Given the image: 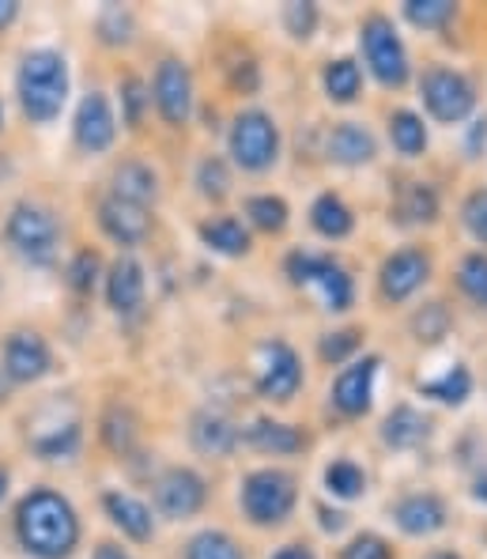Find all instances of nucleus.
Wrapping results in <instances>:
<instances>
[{
	"mask_svg": "<svg viewBox=\"0 0 487 559\" xmlns=\"http://www.w3.org/2000/svg\"><path fill=\"white\" fill-rule=\"evenodd\" d=\"M152 103H155L159 118L167 121L170 129L189 126L197 95H193V72H189L186 61H178V57H163V61L155 64Z\"/></svg>",
	"mask_w": 487,
	"mask_h": 559,
	"instance_id": "11",
	"label": "nucleus"
},
{
	"mask_svg": "<svg viewBox=\"0 0 487 559\" xmlns=\"http://www.w3.org/2000/svg\"><path fill=\"white\" fill-rule=\"evenodd\" d=\"M227 152L238 170L265 175L280 159V126L265 110H238L227 133Z\"/></svg>",
	"mask_w": 487,
	"mask_h": 559,
	"instance_id": "7",
	"label": "nucleus"
},
{
	"mask_svg": "<svg viewBox=\"0 0 487 559\" xmlns=\"http://www.w3.org/2000/svg\"><path fill=\"white\" fill-rule=\"evenodd\" d=\"M419 98L439 126H461L476 114V84L465 72L446 69V64H431L419 76Z\"/></svg>",
	"mask_w": 487,
	"mask_h": 559,
	"instance_id": "8",
	"label": "nucleus"
},
{
	"mask_svg": "<svg viewBox=\"0 0 487 559\" xmlns=\"http://www.w3.org/2000/svg\"><path fill=\"white\" fill-rule=\"evenodd\" d=\"M15 537L35 559H69L80 545L76 507L54 488H35L15 507Z\"/></svg>",
	"mask_w": 487,
	"mask_h": 559,
	"instance_id": "1",
	"label": "nucleus"
},
{
	"mask_svg": "<svg viewBox=\"0 0 487 559\" xmlns=\"http://www.w3.org/2000/svg\"><path fill=\"white\" fill-rule=\"evenodd\" d=\"M427 280H431V258L419 246H404V250L390 253L378 269V287H382V299L390 302H408Z\"/></svg>",
	"mask_w": 487,
	"mask_h": 559,
	"instance_id": "15",
	"label": "nucleus"
},
{
	"mask_svg": "<svg viewBox=\"0 0 487 559\" xmlns=\"http://www.w3.org/2000/svg\"><path fill=\"white\" fill-rule=\"evenodd\" d=\"M284 273L295 287L313 292V299H318L321 310H329V314H344L355 302V280L333 253L295 250V253H287Z\"/></svg>",
	"mask_w": 487,
	"mask_h": 559,
	"instance_id": "4",
	"label": "nucleus"
},
{
	"mask_svg": "<svg viewBox=\"0 0 487 559\" xmlns=\"http://www.w3.org/2000/svg\"><path fill=\"white\" fill-rule=\"evenodd\" d=\"M15 20H20V4L15 0H0V31H8Z\"/></svg>",
	"mask_w": 487,
	"mask_h": 559,
	"instance_id": "49",
	"label": "nucleus"
},
{
	"mask_svg": "<svg viewBox=\"0 0 487 559\" xmlns=\"http://www.w3.org/2000/svg\"><path fill=\"white\" fill-rule=\"evenodd\" d=\"M152 496H155V511L170 522H186V518L201 514L204 503H209V484L197 468L186 465H170L159 473V480L152 484Z\"/></svg>",
	"mask_w": 487,
	"mask_h": 559,
	"instance_id": "10",
	"label": "nucleus"
},
{
	"mask_svg": "<svg viewBox=\"0 0 487 559\" xmlns=\"http://www.w3.org/2000/svg\"><path fill=\"white\" fill-rule=\"evenodd\" d=\"M242 514L250 525H284L292 518L295 503H299V480L287 468H253L242 476V491H238Z\"/></svg>",
	"mask_w": 487,
	"mask_h": 559,
	"instance_id": "6",
	"label": "nucleus"
},
{
	"mask_svg": "<svg viewBox=\"0 0 487 559\" xmlns=\"http://www.w3.org/2000/svg\"><path fill=\"white\" fill-rule=\"evenodd\" d=\"M4 242L23 265L49 269L57 261V250H61V224L46 204L20 201L12 204L4 219Z\"/></svg>",
	"mask_w": 487,
	"mask_h": 559,
	"instance_id": "3",
	"label": "nucleus"
},
{
	"mask_svg": "<svg viewBox=\"0 0 487 559\" xmlns=\"http://www.w3.org/2000/svg\"><path fill=\"white\" fill-rule=\"evenodd\" d=\"M35 454L38 457H46V462H57V457H72L80 450V424L76 419H69V424H57V427H49V431L43 435H35Z\"/></svg>",
	"mask_w": 487,
	"mask_h": 559,
	"instance_id": "37",
	"label": "nucleus"
},
{
	"mask_svg": "<svg viewBox=\"0 0 487 559\" xmlns=\"http://www.w3.org/2000/svg\"><path fill=\"white\" fill-rule=\"evenodd\" d=\"M91 559H129V552L121 545H114V540H103V545L95 548V556Z\"/></svg>",
	"mask_w": 487,
	"mask_h": 559,
	"instance_id": "50",
	"label": "nucleus"
},
{
	"mask_svg": "<svg viewBox=\"0 0 487 559\" xmlns=\"http://www.w3.org/2000/svg\"><path fill=\"white\" fill-rule=\"evenodd\" d=\"M72 140L84 155H103L118 140V118H114V106L106 92H87L76 106V118H72Z\"/></svg>",
	"mask_w": 487,
	"mask_h": 559,
	"instance_id": "14",
	"label": "nucleus"
},
{
	"mask_svg": "<svg viewBox=\"0 0 487 559\" xmlns=\"http://www.w3.org/2000/svg\"><path fill=\"white\" fill-rule=\"evenodd\" d=\"M397 212H401V224H435L442 212V201H439V189L431 182H408L401 189V201H397Z\"/></svg>",
	"mask_w": 487,
	"mask_h": 559,
	"instance_id": "29",
	"label": "nucleus"
},
{
	"mask_svg": "<svg viewBox=\"0 0 487 559\" xmlns=\"http://www.w3.org/2000/svg\"><path fill=\"white\" fill-rule=\"evenodd\" d=\"M424 559H461L458 552H431V556H424Z\"/></svg>",
	"mask_w": 487,
	"mask_h": 559,
	"instance_id": "55",
	"label": "nucleus"
},
{
	"mask_svg": "<svg viewBox=\"0 0 487 559\" xmlns=\"http://www.w3.org/2000/svg\"><path fill=\"white\" fill-rule=\"evenodd\" d=\"M412 333L424 344L442 341V336L450 333V310H446L442 302H427V307L416 310V318H412Z\"/></svg>",
	"mask_w": 487,
	"mask_h": 559,
	"instance_id": "42",
	"label": "nucleus"
},
{
	"mask_svg": "<svg viewBox=\"0 0 487 559\" xmlns=\"http://www.w3.org/2000/svg\"><path fill=\"white\" fill-rule=\"evenodd\" d=\"M98 227L110 242L136 250L147 235H152V209H140V204L118 201V197H103L98 201Z\"/></svg>",
	"mask_w": 487,
	"mask_h": 559,
	"instance_id": "16",
	"label": "nucleus"
},
{
	"mask_svg": "<svg viewBox=\"0 0 487 559\" xmlns=\"http://www.w3.org/2000/svg\"><path fill=\"white\" fill-rule=\"evenodd\" d=\"M401 15L419 31H446L458 20V4H450V0H408Z\"/></svg>",
	"mask_w": 487,
	"mask_h": 559,
	"instance_id": "34",
	"label": "nucleus"
},
{
	"mask_svg": "<svg viewBox=\"0 0 487 559\" xmlns=\"http://www.w3.org/2000/svg\"><path fill=\"white\" fill-rule=\"evenodd\" d=\"M54 367V352H49L46 336L38 329H15L4 336V348H0V371L12 385H31L38 378L49 374Z\"/></svg>",
	"mask_w": 487,
	"mask_h": 559,
	"instance_id": "12",
	"label": "nucleus"
},
{
	"mask_svg": "<svg viewBox=\"0 0 487 559\" xmlns=\"http://www.w3.org/2000/svg\"><path fill=\"white\" fill-rule=\"evenodd\" d=\"M461 224L465 231L476 238L480 246H487V189H476V193L465 197L461 204Z\"/></svg>",
	"mask_w": 487,
	"mask_h": 559,
	"instance_id": "44",
	"label": "nucleus"
},
{
	"mask_svg": "<svg viewBox=\"0 0 487 559\" xmlns=\"http://www.w3.org/2000/svg\"><path fill=\"white\" fill-rule=\"evenodd\" d=\"M197 235H201L204 250L219 253V258H246V253L253 250L250 227H246L238 216H209V219H201Z\"/></svg>",
	"mask_w": 487,
	"mask_h": 559,
	"instance_id": "24",
	"label": "nucleus"
},
{
	"mask_svg": "<svg viewBox=\"0 0 487 559\" xmlns=\"http://www.w3.org/2000/svg\"><path fill=\"white\" fill-rule=\"evenodd\" d=\"M242 442L258 454H272V457H284V454H299L307 450V431L295 424H284V419H269L258 416L242 427Z\"/></svg>",
	"mask_w": 487,
	"mask_h": 559,
	"instance_id": "21",
	"label": "nucleus"
},
{
	"mask_svg": "<svg viewBox=\"0 0 487 559\" xmlns=\"http://www.w3.org/2000/svg\"><path fill=\"white\" fill-rule=\"evenodd\" d=\"M8 390H12V382H8L4 371H0V401H8Z\"/></svg>",
	"mask_w": 487,
	"mask_h": 559,
	"instance_id": "54",
	"label": "nucleus"
},
{
	"mask_svg": "<svg viewBox=\"0 0 487 559\" xmlns=\"http://www.w3.org/2000/svg\"><path fill=\"white\" fill-rule=\"evenodd\" d=\"M363 336H367L363 329H336V333H325V336H321V344H318V356L325 359V364H333V367L348 364L355 352L363 348Z\"/></svg>",
	"mask_w": 487,
	"mask_h": 559,
	"instance_id": "41",
	"label": "nucleus"
},
{
	"mask_svg": "<svg viewBox=\"0 0 487 559\" xmlns=\"http://www.w3.org/2000/svg\"><path fill=\"white\" fill-rule=\"evenodd\" d=\"M189 447L204 457H230L242 447V431L219 408H201V413H193V419H189Z\"/></svg>",
	"mask_w": 487,
	"mask_h": 559,
	"instance_id": "17",
	"label": "nucleus"
},
{
	"mask_svg": "<svg viewBox=\"0 0 487 559\" xmlns=\"http://www.w3.org/2000/svg\"><path fill=\"white\" fill-rule=\"evenodd\" d=\"M4 496H8V468L0 465V503H4Z\"/></svg>",
	"mask_w": 487,
	"mask_h": 559,
	"instance_id": "53",
	"label": "nucleus"
},
{
	"mask_svg": "<svg viewBox=\"0 0 487 559\" xmlns=\"http://www.w3.org/2000/svg\"><path fill=\"white\" fill-rule=\"evenodd\" d=\"M95 38L110 49H126L136 43V15L121 4H106L95 15Z\"/></svg>",
	"mask_w": 487,
	"mask_h": 559,
	"instance_id": "31",
	"label": "nucleus"
},
{
	"mask_svg": "<svg viewBox=\"0 0 487 559\" xmlns=\"http://www.w3.org/2000/svg\"><path fill=\"white\" fill-rule=\"evenodd\" d=\"M197 189H201V197L212 204H219L223 197L230 193V170L219 155H204V159L197 163Z\"/></svg>",
	"mask_w": 487,
	"mask_h": 559,
	"instance_id": "39",
	"label": "nucleus"
},
{
	"mask_svg": "<svg viewBox=\"0 0 487 559\" xmlns=\"http://www.w3.org/2000/svg\"><path fill=\"white\" fill-rule=\"evenodd\" d=\"M416 390L431 401H442V405H465V401L473 397V371H468L461 359H453V364H446L439 374L419 378Z\"/></svg>",
	"mask_w": 487,
	"mask_h": 559,
	"instance_id": "26",
	"label": "nucleus"
},
{
	"mask_svg": "<svg viewBox=\"0 0 487 559\" xmlns=\"http://www.w3.org/2000/svg\"><path fill=\"white\" fill-rule=\"evenodd\" d=\"M284 31L295 38V43H307L313 38V31H318V8L313 4H284Z\"/></svg>",
	"mask_w": 487,
	"mask_h": 559,
	"instance_id": "45",
	"label": "nucleus"
},
{
	"mask_svg": "<svg viewBox=\"0 0 487 559\" xmlns=\"http://www.w3.org/2000/svg\"><path fill=\"white\" fill-rule=\"evenodd\" d=\"M144 292H147V276L144 265L133 253H121L110 269H106V302H110L114 314L129 318L144 307Z\"/></svg>",
	"mask_w": 487,
	"mask_h": 559,
	"instance_id": "18",
	"label": "nucleus"
},
{
	"mask_svg": "<svg viewBox=\"0 0 487 559\" xmlns=\"http://www.w3.org/2000/svg\"><path fill=\"white\" fill-rule=\"evenodd\" d=\"M385 129H390V144L397 147L404 159H419L427 152V126L416 110H393Z\"/></svg>",
	"mask_w": 487,
	"mask_h": 559,
	"instance_id": "30",
	"label": "nucleus"
},
{
	"mask_svg": "<svg viewBox=\"0 0 487 559\" xmlns=\"http://www.w3.org/2000/svg\"><path fill=\"white\" fill-rule=\"evenodd\" d=\"M103 511L129 540H136V545H144V540L155 537V518H152V507H147L144 499L129 496V491H106Z\"/></svg>",
	"mask_w": 487,
	"mask_h": 559,
	"instance_id": "23",
	"label": "nucleus"
},
{
	"mask_svg": "<svg viewBox=\"0 0 487 559\" xmlns=\"http://www.w3.org/2000/svg\"><path fill=\"white\" fill-rule=\"evenodd\" d=\"M359 49H363V61H367L370 76H375L385 92H401L412 80L408 46H404L397 23L385 12H370L367 20L359 23Z\"/></svg>",
	"mask_w": 487,
	"mask_h": 559,
	"instance_id": "5",
	"label": "nucleus"
},
{
	"mask_svg": "<svg viewBox=\"0 0 487 559\" xmlns=\"http://www.w3.org/2000/svg\"><path fill=\"white\" fill-rule=\"evenodd\" d=\"M341 559H393V548L385 537H378V533H359V537H352L348 545H344Z\"/></svg>",
	"mask_w": 487,
	"mask_h": 559,
	"instance_id": "46",
	"label": "nucleus"
},
{
	"mask_svg": "<svg viewBox=\"0 0 487 559\" xmlns=\"http://www.w3.org/2000/svg\"><path fill=\"white\" fill-rule=\"evenodd\" d=\"M98 276H103V261H98L95 250H80L76 258L69 261V269H64V280H69V287L76 295H87L91 287L98 284Z\"/></svg>",
	"mask_w": 487,
	"mask_h": 559,
	"instance_id": "43",
	"label": "nucleus"
},
{
	"mask_svg": "<svg viewBox=\"0 0 487 559\" xmlns=\"http://www.w3.org/2000/svg\"><path fill=\"white\" fill-rule=\"evenodd\" d=\"M321 87H325V98L336 106H348L359 98L363 92V69L355 57H336L321 69Z\"/></svg>",
	"mask_w": 487,
	"mask_h": 559,
	"instance_id": "28",
	"label": "nucleus"
},
{
	"mask_svg": "<svg viewBox=\"0 0 487 559\" xmlns=\"http://www.w3.org/2000/svg\"><path fill=\"white\" fill-rule=\"evenodd\" d=\"M318 514H321V530H325V533H341L344 525H348V514H344V511H329V507H318Z\"/></svg>",
	"mask_w": 487,
	"mask_h": 559,
	"instance_id": "48",
	"label": "nucleus"
},
{
	"mask_svg": "<svg viewBox=\"0 0 487 559\" xmlns=\"http://www.w3.org/2000/svg\"><path fill=\"white\" fill-rule=\"evenodd\" d=\"M292 219V209H287L284 197H272V193H253L246 197V224L261 235H280Z\"/></svg>",
	"mask_w": 487,
	"mask_h": 559,
	"instance_id": "32",
	"label": "nucleus"
},
{
	"mask_svg": "<svg viewBox=\"0 0 487 559\" xmlns=\"http://www.w3.org/2000/svg\"><path fill=\"white\" fill-rule=\"evenodd\" d=\"M253 385L272 405H287L302 390V359L287 341H265L258 348V367H253Z\"/></svg>",
	"mask_w": 487,
	"mask_h": 559,
	"instance_id": "9",
	"label": "nucleus"
},
{
	"mask_svg": "<svg viewBox=\"0 0 487 559\" xmlns=\"http://www.w3.org/2000/svg\"><path fill=\"white\" fill-rule=\"evenodd\" d=\"M310 227L321 238L336 242V238H348L355 231V212L336 193H321L318 201L310 204Z\"/></svg>",
	"mask_w": 487,
	"mask_h": 559,
	"instance_id": "27",
	"label": "nucleus"
},
{
	"mask_svg": "<svg viewBox=\"0 0 487 559\" xmlns=\"http://www.w3.org/2000/svg\"><path fill=\"white\" fill-rule=\"evenodd\" d=\"M103 442H106V450H114V454H129L133 450V442H136V419L133 413H129L126 405H110L106 408V416H103Z\"/></svg>",
	"mask_w": 487,
	"mask_h": 559,
	"instance_id": "35",
	"label": "nucleus"
},
{
	"mask_svg": "<svg viewBox=\"0 0 487 559\" xmlns=\"http://www.w3.org/2000/svg\"><path fill=\"white\" fill-rule=\"evenodd\" d=\"M473 499H476V503H487V473H480L473 480Z\"/></svg>",
	"mask_w": 487,
	"mask_h": 559,
	"instance_id": "52",
	"label": "nucleus"
},
{
	"mask_svg": "<svg viewBox=\"0 0 487 559\" xmlns=\"http://www.w3.org/2000/svg\"><path fill=\"white\" fill-rule=\"evenodd\" d=\"M431 439V416H424L416 405H397L382 419V442L390 450H416Z\"/></svg>",
	"mask_w": 487,
	"mask_h": 559,
	"instance_id": "25",
	"label": "nucleus"
},
{
	"mask_svg": "<svg viewBox=\"0 0 487 559\" xmlns=\"http://www.w3.org/2000/svg\"><path fill=\"white\" fill-rule=\"evenodd\" d=\"M118 95H121V118H126V126L140 129L147 106H152V87H147L140 76H126L118 84Z\"/></svg>",
	"mask_w": 487,
	"mask_h": 559,
	"instance_id": "40",
	"label": "nucleus"
},
{
	"mask_svg": "<svg viewBox=\"0 0 487 559\" xmlns=\"http://www.w3.org/2000/svg\"><path fill=\"white\" fill-rule=\"evenodd\" d=\"M230 87H235V92H242V95L258 92V87H261L258 61H250V57H246V61H238L235 69H230Z\"/></svg>",
	"mask_w": 487,
	"mask_h": 559,
	"instance_id": "47",
	"label": "nucleus"
},
{
	"mask_svg": "<svg viewBox=\"0 0 487 559\" xmlns=\"http://www.w3.org/2000/svg\"><path fill=\"white\" fill-rule=\"evenodd\" d=\"M272 559H318V556H313L307 545H284Z\"/></svg>",
	"mask_w": 487,
	"mask_h": 559,
	"instance_id": "51",
	"label": "nucleus"
},
{
	"mask_svg": "<svg viewBox=\"0 0 487 559\" xmlns=\"http://www.w3.org/2000/svg\"><path fill=\"white\" fill-rule=\"evenodd\" d=\"M458 287L465 299H473L476 307L487 310V253L484 250H473L461 258L458 265Z\"/></svg>",
	"mask_w": 487,
	"mask_h": 559,
	"instance_id": "38",
	"label": "nucleus"
},
{
	"mask_svg": "<svg viewBox=\"0 0 487 559\" xmlns=\"http://www.w3.org/2000/svg\"><path fill=\"white\" fill-rule=\"evenodd\" d=\"M186 559H246L238 540L223 530H201L189 537L186 545Z\"/></svg>",
	"mask_w": 487,
	"mask_h": 559,
	"instance_id": "36",
	"label": "nucleus"
},
{
	"mask_svg": "<svg viewBox=\"0 0 487 559\" xmlns=\"http://www.w3.org/2000/svg\"><path fill=\"white\" fill-rule=\"evenodd\" d=\"M15 98L31 126H54L69 103V61L61 49H27L15 69Z\"/></svg>",
	"mask_w": 487,
	"mask_h": 559,
	"instance_id": "2",
	"label": "nucleus"
},
{
	"mask_svg": "<svg viewBox=\"0 0 487 559\" xmlns=\"http://www.w3.org/2000/svg\"><path fill=\"white\" fill-rule=\"evenodd\" d=\"M325 155L336 167H367L378 159V140L359 121H336L325 136Z\"/></svg>",
	"mask_w": 487,
	"mask_h": 559,
	"instance_id": "20",
	"label": "nucleus"
},
{
	"mask_svg": "<svg viewBox=\"0 0 487 559\" xmlns=\"http://www.w3.org/2000/svg\"><path fill=\"white\" fill-rule=\"evenodd\" d=\"M110 197L140 204V209H152L159 201V170L144 159H121L110 175Z\"/></svg>",
	"mask_w": 487,
	"mask_h": 559,
	"instance_id": "22",
	"label": "nucleus"
},
{
	"mask_svg": "<svg viewBox=\"0 0 487 559\" xmlns=\"http://www.w3.org/2000/svg\"><path fill=\"white\" fill-rule=\"evenodd\" d=\"M393 522H397L404 537H435V533L446 530L450 514H446V503L435 491H412V496L397 499Z\"/></svg>",
	"mask_w": 487,
	"mask_h": 559,
	"instance_id": "19",
	"label": "nucleus"
},
{
	"mask_svg": "<svg viewBox=\"0 0 487 559\" xmlns=\"http://www.w3.org/2000/svg\"><path fill=\"white\" fill-rule=\"evenodd\" d=\"M0 129H4V103H0Z\"/></svg>",
	"mask_w": 487,
	"mask_h": 559,
	"instance_id": "56",
	"label": "nucleus"
},
{
	"mask_svg": "<svg viewBox=\"0 0 487 559\" xmlns=\"http://www.w3.org/2000/svg\"><path fill=\"white\" fill-rule=\"evenodd\" d=\"M378 371H382V356H363V359H352L341 374L333 378V397L336 413L348 416V419H359L370 413L375 405V382H378Z\"/></svg>",
	"mask_w": 487,
	"mask_h": 559,
	"instance_id": "13",
	"label": "nucleus"
},
{
	"mask_svg": "<svg viewBox=\"0 0 487 559\" xmlns=\"http://www.w3.org/2000/svg\"><path fill=\"white\" fill-rule=\"evenodd\" d=\"M321 480H325V491L333 499H359L363 491H367V473H363L352 457H336V462H329L325 473H321Z\"/></svg>",
	"mask_w": 487,
	"mask_h": 559,
	"instance_id": "33",
	"label": "nucleus"
}]
</instances>
